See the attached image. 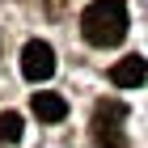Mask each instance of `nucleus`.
<instances>
[{
	"mask_svg": "<svg viewBox=\"0 0 148 148\" xmlns=\"http://www.w3.org/2000/svg\"><path fill=\"white\" fill-rule=\"evenodd\" d=\"M80 34L93 47H114L127 34V9L123 0H93L89 9L80 13Z\"/></svg>",
	"mask_w": 148,
	"mask_h": 148,
	"instance_id": "1",
	"label": "nucleus"
},
{
	"mask_svg": "<svg viewBox=\"0 0 148 148\" xmlns=\"http://www.w3.org/2000/svg\"><path fill=\"white\" fill-rule=\"evenodd\" d=\"M93 144L97 148H123L127 136H123V106L119 102H102L97 114H93Z\"/></svg>",
	"mask_w": 148,
	"mask_h": 148,
	"instance_id": "2",
	"label": "nucleus"
},
{
	"mask_svg": "<svg viewBox=\"0 0 148 148\" xmlns=\"http://www.w3.org/2000/svg\"><path fill=\"white\" fill-rule=\"evenodd\" d=\"M51 72H55V51L47 42H25L21 51V76L30 80V85H42V80H51Z\"/></svg>",
	"mask_w": 148,
	"mask_h": 148,
	"instance_id": "3",
	"label": "nucleus"
},
{
	"mask_svg": "<svg viewBox=\"0 0 148 148\" xmlns=\"http://www.w3.org/2000/svg\"><path fill=\"white\" fill-rule=\"evenodd\" d=\"M144 76H148V64L140 55H127V59H119V64L110 68V80L119 85V89H136Z\"/></svg>",
	"mask_w": 148,
	"mask_h": 148,
	"instance_id": "4",
	"label": "nucleus"
},
{
	"mask_svg": "<svg viewBox=\"0 0 148 148\" xmlns=\"http://www.w3.org/2000/svg\"><path fill=\"white\" fill-rule=\"evenodd\" d=\"M30 110H34L42 123H64V119H68V102H64L59 93H34V97H30Z\"/></svg>",
	"mask_w": 148,
	"mask_h": 148,
	"instance_id": "5",
	"label": "nucleus"
},
{
	"mask_svg": "<svg viewBox=\"0 0 148 148\" xmlns=\"http://www.w3.org/2000/svg\"><path fill=\"white\" fill-rule=\"evenodd\" d=\"M17 140H21V114L4 110L0 114V144H17Z\"/></svg>",
	"mask_w": 148,
	"mask_h": 148,
	"instance_id": "6",
	"label": "nucleus"
}]
</instances>
